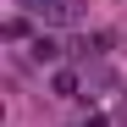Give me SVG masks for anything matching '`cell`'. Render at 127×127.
I'll return each mask as SVG.
<instances>
[{
  "label": "cell",
  "mask_w": 127,
  "mask_h": 127,
  "mask_svg": "<svg viewBox=\"0 0 127 127\" xmlns=\"http://www.w3.org/2000/svg\"><path fill=\"white\" fill-rule=\"evenodd\" d=\"M83 17V0H55L50 6V22H77Z\"/></svg>",
  "instance_id": "1"
},
{
  "label": "cell",
  "mask_w": 127,
  "mask_h": 127,
  "mask_svg": "<svg viewBox=\"0 0 127 127\" xmlns=\"http://www.w3.org/2000/svg\"><path fill=\"white\" fill-rule=\"evenodd\" d=\"M55 55H61L55 39H33V61H55Z\"/></svg>",
  "instance_id": "2"
},
{
  "label": "cell",
  "mask_w": 127,
  "mask_h": 127,
  "mask_svg": "<svg viewBox=\"0 0 127 127\" xmlns=\"http://www.w3.org/2000/svg\"><path fill=\"white\" fill-rule=\"evenodd\" d=\"M22 6H28V11H44V17H50V6H55V0H22Z\"/></svg>",
  "instance_id": "3"
}]
</instances>
